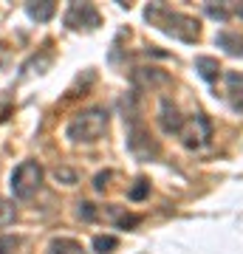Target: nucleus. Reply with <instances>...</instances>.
Returning <instances> with one entry per match:
<instances>
[{"label":"nucleus","instance_id":"obj_9","mask_svg":"<svg viewBox=\"0 0 243 254\" xmlns=\"http://www.w3.org/2000/svg\"><path fill=\"white\" fill-rule=\"evenodd\" d=\"M48 254H85V249H82V243H77L71 237H57L48 246Z\"/></svg>","mask_w":243,"mask_h":254},{"label":"nucleus","instance_id":"obj_3","mask_svg":"<svg viewBox=\"0 0 243 254\" xmlns=\"http://www.w3.org/2000/svg\"><path fill=\"white\" fill-rule=\"evenodd\" d=\"M9 187H11V192H14V198L28 200L40 187H43V167H40V161H34V158L20 161L17 167H14V173H11Z\"/></svg>","mask_w":243,"mask_h":254},{"label":"nucleus","instance_id":"obj_14","mask_svg":"<svg viewBox=\"0 0 243 254\" xmlns=\"http://www.w3.org/2000/svg\"><path fill=\"white\" fill-rule=\"evenodd\" d=\"M93 249H96V254H110L113 249H116V237H105V235H99L96 240H93Z\"/></svg>","mask_w":243,"mask_h":254},{"label":"nucleus","instance_id":"obj_12","mask_svg":"<svg viewBox=\"0 0 243 254\" xmlns=\"http://www.w3.org/2000/svg\"><path fill=\"white\" fill-rule=\"evenodd\" d=\"M14 218H17V206H14V200L0 198V229L11 226V223H14Z\"/></svg>","mask_w":243,"mask_h":254},{"label":"nucleus","instance_id":"obj_1","mask_svg":"<svg viewBox=\"0 0 243 254\" xmlns=\"http://www.w3.org/2000/svg\"><path fill=\"white\" fill-rule=\"evenodd\" d=\"M144 14H147V20H150L156 28H162L164 34L175 37V40H184V43H192V40H198V34H201V23L195 17L181 14V11H170L167 6H162V3L150 6Z\"/></svg>","mask_w":243,"mask_h":254},{"label":"nucleus","instance_id":"obj_4","mask_svg":"<svg viewBox=\"0 0 243 254\" xmlns=\"http://www.w3.org/2000/svg\"><path fill=\"white\" fill-rule=\"evenodd\" d=\"M178 138L184 141L187 150H204L212 141V122L204 113H195V116L184 119V125L178 130Z\"/></svg>","mask_w":243,"mask_h":254},{"label":"nucleus","instance_id":"obj_16","mask_svg":"<svg viewBox=\"0 0 243 254\" xmlns=\"http://www.w3.org/2000/svg\"><path fill=\"white\" fill-rule=\"evenodd\" d=\"M77 215H80L82 220H93L96 218V209H93V203H88V200H80V203H77Z\"/></svg>","mask_w":243,"mask_h":254},{"label":"nucleus","instance_id":"obj_2","mask_svg":"<svg viewBox=\"0 0 243 254\" xmlns=\"http://www.w3.org/2000/svg\"><path fill=\"white\" fill-rule=\"evenodd\" d=\"M108 133V110L105 108H88L77 113L65 127V136L74 144H93Z\"/></svg>","mask_w":243,"mask_h":254},{"label":"nucleus","instance_id":"obj_6","mask_svg":"<svg viewBox=\"0 0 243 254\" xmlns=\"http://www.w3.org/2000/svg\"><path fill=\"white\" fill-rule=\"evenodd\" d=\"M65 26L68 28H96L99 26V11L90 3H71L65 11Z\"/></svg>","mask_w":243,"mask_h":254},{"label":"nucleus","instance_id":"obj_18","mask_svg":"<svg viewBox=\"0 0 243 254\" xmlns=\"http://www.w3.org/2000/svg\"><path fill=\"white\" fill-rule=\"evenodd\" d=\"M108 181H110V173H99L96 175V178H93V187H96V190H105V187H108Z\"/></svg>","mask_w":243,"mask_h":254},{"label":"nucleus","instance_id":"obj_7","mask_svg":"<svg viewBox=\"0 0 243 254\" xmlns=\"http://www.w3.org/2000/svg\"><path fill=\"white\" fill-rule=\"evenodd\" d=\"M159 125H162L164 133H175V136H178L181 125H184V119H181L178 108H175V105L167 99V96L159 102Z\"/></svg>","mask_w":243,"mask_h":254},{"label":"nucleus","instance_id":"obj_13","mask_svg":"<svg viewBox=\"0 0 243 254\" xmlns=\"http://www.w3.org/2000/svg\"><path fill=\"white\" fill-rule=\"evenodd\" d=\"M147 195H150V184L144 181V178H139V181L130 187V192H127V198L130 200H144Z\"/></svg>","mask_w":243,"mask_h":254},{"label":"nucleus","instance_id":"obj_19","mask_svg":"<svg viewBox=\"0 0 243 254\" xmlns=\"http://www.w3.org/2000/svg\"><path fill=\"white\" fill-rule=\"evenodd\" d=\"M136 223H139V218H136V215H127V218H122V220H119V226H122V229L136 226Z\"/></svg>","mask_w":243,"mask_h":254},{"label":"nucleus","instance_id":"obj_17","mask_svg":"<svg viewBox=\"0 0 243 254\" xmlns=\"http://www.w3.org/2000/svg\"><path fill=\"white\" fill-rule=\"evenodd\" d=\"M17 246L14 237H0V254H11V249Z\"/></svg>","mask_w":243,"mask_h":254},{"label":"nucleus","instance_id":"obj_8","mask_svg":"<svg viewBox=\"0 0 243 254\" xmlns=\"http://www.w3.org/2000/svg\"><path fill=\"white\" fill-rule=\"evenodd\" d=\"M57 6L51 3V0H43V3H26V14L31 20H37V23H45V20L54 17Z\"/></svg>","mask_w":243,"mask_h":254},{"label":"nucleus","instance_id":"obj_10","mask_svg":"<svg viewBox=\"0 0 243 254\" xmlns=\"http://www.w3.org/2000/svg\"><path fill=\"white\" fill-rule=\"evenodd\" d=\"M218 46L238 57V54H243V37L235 34V31H221V34H218Z\"/></svg>","mask_w":243,"mask_h":254},{"label":"nucleus","instance_id":"obj_5","mask_svg":"<svg viewBox=\"0 0 243 254\" xmlns=\"http://www.w3.org/2000/svg\"><path fill=\"white\" fill-rule=\"evenodd\" d=\"M127 147H130V153H133L136 158H142V161H150V158L159 155V144L150 138V133H147L139 122H133L130 133H127Z\"/></svg>","mask_w":243,"mask_h":254},{"label":"nucleus","instance_id":"obj_15","mask_svg":"<svg viewBox=\"0 0 243 254\" xmlns=\"http://www.w3.org/2000/svg\"><path fill=\"white\" fill-rule=\"evenodd\" d=\"M54 178H57V181H63V184H68V187H71V184H77V173H74V170H68V167H57Z\"/></svg>","mask_w":243,"mask_h":254},{"label":"nucleus","instance_id":"obj_20","mask_svg":"<svg viewBox=\"0 0 243 254\" xmlns=\"http://www.w3.org/2000/svg\"><path fill=\"white\" fill-rule=\"evenodd\" d=\"M238 14H241V17H243V6H241V9H238Z\"/></svg>","mask_w":243,"mask_h":254},{"label":"nucleus","instance_id":"obj_11","mask_svg":"<svg viewBox=\"0 0 243 254\" xmlns=\"http://www.w3.org/2000/svg\"><path fill=\"white\" fill-rule=\"evenodd\" d=\"M195 68H198V73L207 82H215L218 73H221V65H218V60H212V57H198V60H195Z\"/></svg>","mask_w":243,"mask_h":254}]
</instances>
